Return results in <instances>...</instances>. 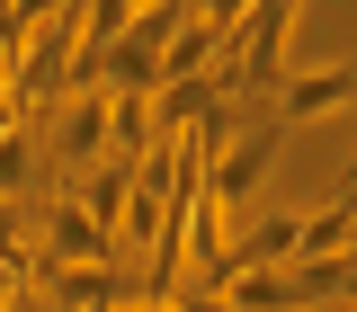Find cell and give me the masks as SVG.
I'll list each match as a JSON object with an SVG mask.
<instances>
[{"mask_svg": "<svg viewBox=\"0 0 357 312\" xmlns=\"http://www.w3.org/2000/svg\"><path fill=\"white\" fill-rule=\"evenodd\" d=\"M54 161H63V170H81V178L107 161V89H72L63 134H54Z\"/></svg>", "mask_w": 357, "mask_h": 312, "instance_id": "cell-3", "label": "cell"}, {"mask_svg": "<svg viewBox=\"0 0 357 312\" xmlns=\"http://www.w3.org/2000/svg\"><path fill=\"white\" fill-rule=\"evenodd\" d=\"M268 98H277V116H286V125H295V116H331V107H349V98H357V63H331V72H295V81H277Z\"/></svg>", "mask_w": 357, "mask_h": 312, "instance_id": "cell-4", "label": "cell"}, {"mask_svg": "<svg viewBox=\"0 0 357 312\" xmlns=\"http://www.w3.org/2000/svg\"><path fill=\"white\" fill-rule=\"evenodd\" d=\"M0 259L36 276V232H27V205H9V196H0Z\"/></svg>", "mask_w": 357, "mask_h": 312, "instance_id": "cell-7", "label": "cell"}, {"mask_svg": "<svg viewBox=\"0 0 357 312\" xmlns=\"http://www.w3.org/2000/svg\"><path fill=\"white\" fill-rule=\"evenodd\" d=\"M36 170H45L36 134L9 125V134H0V196H9V205H27V196H36Z\"/></svg>", "mask_w": 357, "mask_h": 312, "instance_id": "cell-6", "label": "cell"}, {"mask_svg": "<svg viewBox=\"0 0 357 312\" xmlns=\"http://www.w3.org/2000/svg\"><path fill=\"white\" fill-rule=\"evenodd\" d=\"M116 259V232H98L81 214V196H54L45 205V241H36V267H98Z\"/></svg>", "mask_w": 357, "mask_h": 312, "instance_id": "cell-2", "label": "cell"}, {"mask_svg": "<svg viewBox=\"0 0 357 312\" xmlns=\"http://www.w3.org/2000/svg\"><path fill=\"white\" fill-rule=\"evenodd\" d=\"M268 161H277V116L232 125L215 152H206V205H215L223 223H241L250 205H259V187H268Z\"/></svg>", "mask_w": 357, "mask_h": 312, "instance_id": "cell-1", "label": "cell"}, {"mask_svg": "<svg viewBox=\"0 0 357 312\" xmlns=\"http://www.w3.org/2000/svg\"><path fill=\"white\" fill-rule=\"evenodd\" d=\"M126 196H134V161H98V170H89L81 214L98 223V232H116V223H126Z\"/></svg>", "mask_w": 357, "mask_h": 312, "instance_id": "cell-5", "label": "cell"}]
</instances>
